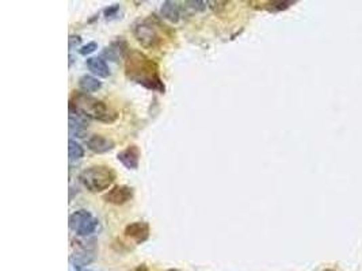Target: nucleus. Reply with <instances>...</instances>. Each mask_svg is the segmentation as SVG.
Masks as SVG:
<instances>
[{"label": "nucleus", "mask_w": 362, "mask_h": 271, "mask_svg": "<svg viewBox=\"0 0 362 271\" xmlns=\"http://www.w3.org/2000/svg\"><path fill=\"white\" fill-rule=\"evenodd\" d=\"M125 75L134 83L143 86L145 89L152 90L163 94L164 83L159 74V65L147 54L137 49H128L125 53Z\"/></svg>", "instance_id": "f257e3e1"}, {"label": "nucleus", "mask_w": 362, "mask_h": 271, "mask_svg": "<svg viewBox=\"0 0 362 271\" xmlns=\"http://www.w3.org/2000/svg\"><path fill=\"white\" fill-rule=\"evenodd\" d=\"M70 113L80 114L87 119H95L103 123H113L118 118L117 111L107 106L103 100L80 91H75L71 95Z\"/></svg>", "instance_id": "f03ea898"}, {"label": "nucleus", "mask_w": 362, "mask_h": 271, "mask_svg": "<svg viewBox=\"0 0 362 271\" xmlns=\"http://www.w3.org/2000/svg\"><path fill=\"white\" fill-rule=\"evenodd\" d=\"M117 174L109 166H91V167L83 170L79 175L80 183L85 186L89 191L100 192L107 188L115 182Z\"/></svg>", "instance_id": "7ed1b4c3"}, {"label": "nucleus", "mask_w": 362, "mask_h": 271, "mask_svg": "<svg viewBox=\"0 0 362 271\" xmlns=\"http://www.w3.org/2000/svg\"><path fill=\"white\" fill-rule=\"evenodd\" d=\"M133 35L136 41L145 49H155L162 45V35L152 20L145 19L136 23L133 27Z\"/></svg>", "instance_id": "20e7f679"}, {"label": "nucleus", "mask_w": 362, "mask_h": 271, "mask_svg": "<svg viewBox=\"0 0 362 271\" xmlns=\"http://www.w3.org/2000/svg\"><path fill=\"white\" fill-rule=\"evenodd\" d=\"M133 188L129 186H125V184H118L114 186L113 188H110L109 191L106 192L103 195V201L111 205H125L128 203L133 198Z\"/></svg>", "instance_id": "39448f33"}, {"label": "nucleus", "mask_w": 362, "mask_h": 271, "mask_svg": "<svg viewBox=\"0 0 362 271\" xmlns=\"http://www.w3.org/2000/svg\"><path fill=\"white\" fill-rule=\"evenodd\" d=\"M125 236L129 237L132 240L141 244L148 240L149 237V225L144 221H136L132 222L125 228Z\"/></svg>", "instance_id": "423d86ee"}, {"label": "nucleus", "mask_w": 362, "mask_h": 271, "mask_svg": "<svg viewBox=\"0 0 362 271\" xmlns=\"http://www.w3.org/2000/svg\"><path fill=\"white\" fill-rule=\"evenodd\" d=\"M118 162L128 170H137L140 163V149L137 145H129L118 153Z\"/></svg>", "instance_id": "0eeeda50"}, {"label": "nucleus", "mask_w": 362, "mask_h": 271, "mask_svg": "<svg viewBox=\"0 0 362 271\" xmlns=\"http://www.w3.org/2000/svg\"><path fill=\"white\" fill-rule=\"evenodd\" d=\"M89 119L76 113H70V134L72 137L83 138L89 130Z\"/></svg>", "instance_id": "6e6552de"}, {"label": "nucleus", "mask_w": 362, "mask_h": 271, "mask_svg": "<svg viewBox=\"0 0 362 271\" xmlns=\"http://www.w3.org/2000/svg\"><path fill=\"white\" fill-rule=\"evenodd\" d=\"M86 143H87V147H89L90 151H92L94 153H106L115 147L113 140L104 137L102 134H94V136H91Z\"/></svg>", "instance_id": "1a4fd4ad"}, {"label": "nucleus", "mask_w": 362, "mask_h": 271, "mask_svg": "<svg viewBox=\"0 0 362 271\" xmlns=\"http://www.w3.org/2000/svg\"><path fill=\"white\" fill-rule=\"evenodd\" d=\"M95 251L92 250H90L87 247H85L83 250H80V251H76L71 257V263L74 265V267L76 270H82V269H85L86 266H89L91 265L92 262L95 261Z\"/></svg>", "instance_id": "9d476101"}, {"label": "nucleus", "mask_w": 362, "mask_h": 271, "mask_svg": "<svg viewBox=\"0 0 362 271\" xmlns=\"http://www.w3.org/2000/svg\"><path fill=\"white\" fill-rule=\"evenodd\" d=\"M87 68L91 71V74L98 76V78H109L110 76V69L109 65L106 64V61L100 57H90L86 61Z\"/></svg>", "instance_id": "9b49d317"}, {"label": "nucleus", "mask_w": 362, "mask_h": 271, "mask_svg": "<svg viewBox=\"0 0 362 271\" xmlns=\"http://www.w3.org/2000/svg\"><path fill=\"white\" fill-rule=\"evenodd\" d=\"M160 15L164 19L170 20L173 23H177L181 19V7L177 1L166 0L160 7Z\"/></svg>", "instance_id": "f8f14e48"}, {"label": "nucleus", "mask_w": 362, "mask_h": 271, "mask_svg": "<svg viewBox=\"0 0 362 271\" xmlns=\"http://www.w3.org/2000/svg\"><path fill=\"white\" fill-rule=\"evenodd\" d=\"M90 218H92V214H91L89 210H86V209H79V210L74 212L70 216V220H68L71 231H74L78 233V231L85 225L86 222L89 221Z\"/></svg>", "instance_id": "ddd939ff"}, {"label": "nucleus", "mask_w": 362, "mask_h": 271, "mask_svg": "<svg viewBox=\"0 0 362 271\" xmlns=\"http://www.w3.org/2000/svg\"><path fill=\"white\" fill-rule=\"evenodd\" d=\"M79 87L89 94V92H95L102 89V83L91 75H83L79 79Z\"/></svg>", "instance_id": "4468645a"}, {"label": "nucleus", "mask_w": 362, "mask_h": 271, "mask_svg": "<svg viewBox=\"0 0 362 271\" xmlns=\"http://www.w3.org/2000/svg\"><path fill=\"white\" fill-rule=\"evenodd\" d=\"M68 156H70L71 162L80 160V159L85 156V149H83V147L79 143H76L75 140H72V138H71L70 143H68Z\"/></svg>", "instance_id": "2eb2a0df"}, {"label": "nucleus", "mask_w": 362, "mask_h": 271, "mask_svg": "<svg viewBox=\"0 0 362 271\" xmlns=\"http://www.w3.org/2000/svg\"><path fill=\"white\" fill-rule=\"evenodd\" d=\"M296 4L294 0H278V1H268L266 3V10L272 11V12H278V11L288 10L289 7Z\"/></svg>", "instance_id": "dca6fc26"}, {"label": "nucleus", "mask_w": 362, "mask_h": 271, "mask_svg": "<svg viewBox=\"0 0 362 271\" xmlns=\"http://www.w3.org/2000/svg\"><path fill=\"white\" fill-rule=\"evenodd\" d=\"M208 3L206 1H199V0H195V1H186L183 5V8L186 10L191 11V12H201V11H205L206 10V7H208Z\"/></svg>", "instance_id": "f3484780"}, {"label": "nucleus", "mask_w": 362, "mask_h": 271, "mask_svg": "<svg viewBox=\"0 0 362 271\" xmlns=\"http://www.w3.org/2000/svg\"><path fill=\"white\" fill-rule=\"evenodd\" d=\"M96 49H98L96 42H89V44L85 45V46H82V49L79 50V53L82 54V56H89V54L94 53Z\"/></svg>", "instance_id": "a211bd4d"}, {"label": "nucleus", "mask_w": 362, "mask_h": 271, "mask_svg": "<svg viewBox=\"0 0 362 271\" xmlns=\"http://www.w3.org/2000/svg\"><path fill=\"white\" fill-rule=\"evenodd\" d=\"M82 45V37L80 35H71L70 37V49H76Z\"/></svg>", "instance_id": "6ab92c4d"}, {"label": "nucleus", "mask_w": 362, "mask_h": 271, "mask_svg": "<svg viewBox=\"0 0 362 271\" xmlns=\"http://www.w3.org/2000/svg\"><path fill=\"white\" fill-rule=\"evenodd\" d=\"M118 10H119V5L114 4L113 7H109V8H106V10H104V15H106L107 18H111V16H113V15H114Z\"/></svg>", "instance_id": "aec40b11"}, {"label": "nucleus", "mask_w": 362, "mask_h": 271, "mask_svg": "<svg viewBox=\"0 0 362 271\" xmlns=\"http://www.w3.org/2000/svg\"><path fill=\"white\" fill-rule=\"evenodd\" d=\"M167 271H178V270H175V269H171V270H167Z\"/></svg>", "instance_id": "412c9836"}, {"label": "nucleus", "mask_w": 362, "mask_h": 271, "mask_svg": "<svg viewBox=\"0 0 362 271\" xmlns=\"http://www.w3.org/2000/svg\"><path fill=\"white\" fill-rule=\"evenodd\" d=\"M324 271H334V270H324Z\"/></svg>", "instance_id": "4be33fe9"}, {"label": "nucleus", "mask_w": 362, "mask_h": 271, "mask_svg": "<svg viewBox=\"0 0 362 271\" xmlns=\"http://www.w3.org/2000/svg\"><path fill=\"white\" fill-rule=\"evenodd\" d=\"M85 271H91V270H85Z\"/></svg>", "instance_id": "5701e85b"}]
</instances>
